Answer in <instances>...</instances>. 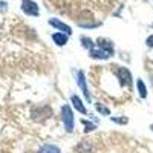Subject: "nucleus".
<instances>
[{"mask_svg":"<svg viewBox=\"0 0 153 153\" xmlns=\"http://www.w3.org/2000/svg\"><path fill=\"white\" fill-rule=\"evenodd\" d=\"M83 124L86 126V132H92V130H95V124L87 123V121H83Z\"/></svg>","mask_w":153,"mask_h":153,"instance_id":"4468645a","label":"nucleus"},{"mask_svg":"<svg viewBox=\"0 0 153 153\" xmlns=\"http://www.w3.org/2000/svg\"><path fill=\"white\" fill-rule=\"evenodd\" d=\"M113 123H118V124H127V123H129V120H127L126 117H123V118H115V117H112L110 118Z\"/></svg>","mask_w":153,"mask_h":153,"instance_id":"ddd939ff","label":"nucleus"},{"mask_svg":"<svg viewBox=\"0 0 153 153\" xmlns=\"http://www.w3.org/2000/svg\"><path fill=\"white\" fill-rule=\"evenodd\" d=\"M22 11L25 12V14L32 16V17H37L38 14H40L38 5L35 2H32V0H23L22 2Z\"/></svg>","mask_w":153,"mask_h":153,"instance_id":"20e7f679","label":"nucleus"},{"mask_svg":"<svg viewBox=\"0 0 153 153\" xmlns=\"http://www.w3.org/2000/svg\"><path fill=\"white\" fill-rule=\"evenodd\" d=\"M150 129H152V132H153V124H152V126H150Z\"/></svg>","mask_w":153,"mask_h":153,"instance_id":"dca6fc26","label":"nucleus"},{"mask_svg":"<svg viewBox=\"0 0 153 153\" xmlns=\"http://www.w3.org/2000/svg\"><path fill=\"white\" fill-rule=\"evenodd\" d=\"M49 25H51V26H54V28H57V29H60V31H63V32L68 34V35L72 34V29H71L69 25L63 23V22L58 20V19H51V20H49Z\"/></svg>","mask_w":153,"mask_h":153,"instance_id":"423d86ee","label":"nucleus"},{"mask_svg":"<svg viewBox=\"0 0 153 153\" xmlns=\"http://www.w3.org/2000/svg\"><path fill=\"white\" fill-rule=\"evenodd\" d=\"M71 101H72L74 107L78 110L80 113H87V110H86V107H84V104H83V101L80 100L78 95H72V97H71Z\"/></svg>","mask_w":153,"mask_h":153,"instance_id":"6e6552de","label":"nucleus"},{"mask_svg":"<svg viewBox=\"0 0 153 153\" xmlns=\"http://www.w3.org/2000/svg\"><path fill=\"white\" fill-rule=\"evenodd\" d=\"M38 153H61L60 149L57 146H52V144H45L40 147V150H38Z\"/></svg>","mask_w":153,"mask_h":153,"instance_id":"1a4fd4ad","label":"nucleus"},{"mask_svg":"<svg viewBox=\"0 0 153 153\" xmlns=\"http://www.w3.org/2000/svg\"><path fill=\"white\" fill-rule=\"evenodd\" d=\"M61 118H63V123H65L66 132L71 133L74 130V113H72V109L69 106L61 107Z\"/></svg>","mask_w":153,"mask_h":153,"instance_id":"7ed1b4c3","label":"nucleus"},{"mask_svg":"<svg viewBox=\"0 0 153 153\" xmlns=\"http://www.w3.org/2000/svg\"><path fill=\"white\" fill-rule=\"evenodd\" d=\"M78 86H80V89H81V92H83V95H84V98L89 101V103H91V94H89V89H87V84H86V75H84V72L83 71H78Z\"/></svg>","mask_w":153,"mask_h":153,"instance_id":"39448f33","label":"nucleus"},{"mask_svg":"<svg viewBox=\"0 0 153 153\" xmlns=\"http://www.w3.org/2000/svg\"><path fill=\"white\" fill-rule=\"evenodd\" d=\"M68 34H65V32H55V34H52V40L55 42V45H58V46H65L66 43H68Z\"/></svg>","mask_w":153,"mask_h":153,"instance_id":"0eeeda50","label":"nucleus"},{"mask_svg":"<svg viewBox=\"0 0 153 153\" xmlns=\"http://www.w3.org/2000/svg\"><path fill=\"white\" fill-rule=\"evenodd\" d=\"M89 55L97 60H107L113 55V43L107 38H98L95 46L89 51Z\"/></svg>","mask_w":153,"mask_h":153,"instance_id":"f257e3e1","label":"nucleus"},{"mask_svg":"<svg viewBox=\"0 0 153 153\" xmlns=\"http://www.w3.org/2000/svg\"><path fill=\"white\" fill-rule=\"evenodd\" d=\"M81 42H83V46H84L86 49H89V51L95 46V43L91 40V38H87V37H81Z\"/></svg>","mask_w":153,"mask_h":153,"instance_id":"9b49d317","label":"nucleus"},{"mask_svg":"<svg viewBox=\"0 0 153 153\" xmlns=\"http://www.w3.org/2000/svg\"><path fill=\"white\" fill-rule=\"evenodd\" d=\"M112 72L115 74V76L120 80L121 86H126L127 89L132 87V74L127 68H121V66H113Z\"/></svg>","mask_w":153,"mask_h":153,"instance_id":"f03ea898","label":"nucleus"},{"mask_svg":"<svg viewBox=\"0 0 153 153\" xmlns=\"http://www.w3.org/2000/svg\"><path fill=\"white\" fill-rule=\"evenodd\" d=\"M136 87H138L139 97H141V98H146V97H147V87H146V84H144V81H143L141 78H138V81H136Z\"/></svg>","mask_w":153,"mask_h":153,"instance_id":"9d476101","label":"nucleus"},{"mask_svg":"<svg viewBox=\"0 0 153 153\" xmlns=\"http://www.w3.org/2000/svg\"><path fill=\"white\" fill-rule=\"evenodd\" d=\"M146 45H147L149 48H153V34H152L150 37H147V40H146Z\"/></svg>","mask_w":153,"mask_h":153,"instance_id":"2eb2a0df","label":"nucleus"},{"mask_svg":"<svg viewBox=\"0 0 153 153\" xmlns=\"http://www.w3.org/2000/svg\"><path fill=\"white\" fill-rule=\"evenodd\" d=\"M97 110L100 112V113H103V115H106V117H109V115H110V110L106 107V106H103V104H101V103H98L97 104Z\"/></svg>","mask_w":153,"mask_h":153,"instance_id":"f8f14e48","label":"nucleus"}]
</instances>
